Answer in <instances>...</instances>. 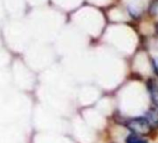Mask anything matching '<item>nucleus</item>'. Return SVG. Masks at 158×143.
<instances>
[{
    "instance_id": "1",
    "label": "nucleus",
    "mask_w": 158,
    "mask_h": 143,
    "mask_svg": "<svg viewBox=\"0 0 158 143\" xmlns=\"http://www.w3.org/2000/svg\"><path fill=\"white\" fill-rule=\"evenodd\" d=\"M127 126L129 130L133 132V134L139 136H147L151 133L152 130L151 125L143 117L130 119L129 121H127Z\"/></svg>"
},
{
    "instance_id": "2",
    "label": "nucleus",
    "mask_w": 158,
    "mask_h": 143,
    "mask_svg": "<svg viewBox=\"0 0 158 143\" xmlns=\"http://www.w3.org/2000/svg\"><path fill=\"white\" fill-rule=\"evenodd\" d=\"M145 119L151 125V127H158V111L152 109L146 113Z\"/></svg>"
},
{
    "instance_id": "3",
    "label": "nucleus",
    "mask_w": 158,
    "mask_h": 143,
    "mask_svg": "<svg viewBox=\"0 0 158 143\" xmlns=\"http://www.w3.org/2000/svg\"><path fill=\"white\" fill-rule=\"evenodd\" d=\"M126 143H148V141L144 137H142V136L132 134L127 137Z\"/></svg>"
},
{
    "instance_id": "4",
    "label": "nucleus",
    "mask_w": 158,
    "mask_h": 143,
    "mask_svg": "<svg viewBox=\"0 0 158 143\" xmlns=\"http://www.w3.org/2000/svg\"><path fill=\"white\" fill-rule=\"evenodd\" d=\"M152 101L155 104V106L158 108V88H152Z\"/></svg>"
},
{
    "instance_id": "5",
    "label": "nucleus",
    "mask_w": 158,
    "mask_h": 143,
    "mask_svg": "<svg viewBox=\"0 0 158 143\" xmlns=\"http://www.w3.org/2000/svg\"><path fill=\"white\" fill-rule=\"evenodd\" d=\"M152 66H153V69L155 71L156 75L158 76V58H156L152 60Z\"/></svg>"
}]
</instances>
